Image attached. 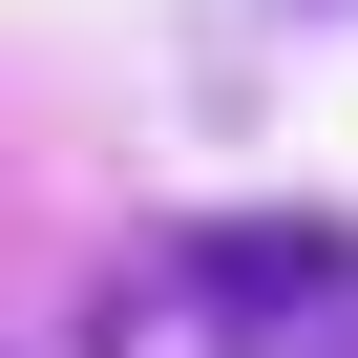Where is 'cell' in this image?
<instances>
[{
    "label": "cell",
    "mask_w": 358,
    "mask_h": 358,
    "mask_svg": "<svg viewBox=\"0 0 358 358\" xmlns=\"http://www.w3.org/2000/svg\"><path fill=\"white\" fill-rule=\"evenodd\" d=\"M169 274H190L232 337H316V316H358V232H316V211H211Z\"/></svg>",
    "instance_id": "1"
}]
</instances>
